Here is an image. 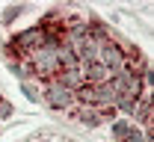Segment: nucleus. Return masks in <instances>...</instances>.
I'll list each match as a JSON object with an SVG mask.
<instances>
[{
	"instance_id": "nucleus-5",
	"label": "nucleus",
	"mask_w": 154,
	"mask_h": 142,
	"mask_svg": "<svg viewBox=\"0 0 154 142\" xmlns=\"http://www.w3.org/2000/svg\"><path fill=\"white\" fill-rule=\"evenodd\" d=\"M54 80L59 86H65V89H71V92H80L83 86H86V77H83V65L80 68H62Z\"/></svg>"
},
{
	"instance_id": "nucleus-6",
	"label": "nucleus",
	"mask_w": 154,
	"mask_h": 142,
	"mask_svg": "<svg viewBox=\"0 0 154 142\" xmlns=\"http://www.w3.org/2000/svg\"><path fill=\"white\" fill-rule=\"evenodd\" d=\"M74 119H80V122H86V124H98L104 119V110H101V107H92V104H80L77 113H74Z\"/></svg>"
},
{
	"instance_id": "nucleus-1",
	"label": "nucleus",
	"mask_w": 154,
	"mask_h": 142,
	"mask_svg": "<svg viewBox=\"0 0 154 142\" xmlns=\"http://www.w3.org/2000/svg\"><path fill=\"white\" fill-rule=\"evenodd\" d=\"M30 65H33V74L36 77H45V80H54L59 74V59H57V47H38L36 53L27 56Z\"/></svg>"
},
{
	"instance_id": "nucleus-12",
	"label": "nucleus",
	"mask_w": 154,
	"mask_h": 142,
	"mask_svg": "<svg viewBox=\"0 0 154 142\" xmlns=\"http://www.w3.org/2000/svg\"><path fill=\"white\" fill-rule=\"evenodd\" d=\"M131 139H134V142H148L142 133H139V130H131Z\"/></svg>"
},
{
	"instance_id": "nucleus-8",
	"label": "nucleus",
	"mask_w": 154,
	"mask_h": 142,
	"mask_svg": "<svg viewBox=\"0 0 154 142\" xmlns=\"http://www.w3.org/2000/svg\"><path fill=\"white\" fill-rule=\"evenodd\" d=\"M113 107H116V110H122V113H128V116H131V113H134V107H136V98H131V95H119Z\"/></svg>"
},
{
	"instance_id": "nucleus-9",
	"label": "nucleus",
	"mask_w": 154,
	"mask_h": 142,
	"mask_svg": "<svg viewBox=\"0 0 154 142\" xmlns=\"http://www.w3.org/2000/svg\"><path fill=\"white\" fill-rule=\"evenodd\" d=\"M131 130H134V127H128V122H116L113 124V133L119 139H131Z\"/></svg>"
},
{
	"instance_id": "nucleus-2",
	"label": "nucleus",
	"mask_w": 154,
	"mask_h": 142,
	"mask_svg": "<svg viewBox=\"0 0 154 142\" xmlns=\"http://www.w3.org/2000/svg\"><path fill=\"white\" fill-rule=\"evenodd\" d=\"M38 47H45V33L38 27H30V30H24V33H18L12 39V56H18V53L30 56V53H36Z\"/></svg>"
},
{
	"instance_id": "nucleus-11",
	"label": "nucleus",
	"mask_w": 154,
	"mask_h": 142,
	"mask_svg": "<svg viewBox=\"0 0 154 142\" xmlns=\"http://www.w3.org/2000/svg\"><path fill=\"white\" fill-rule=\"evenodd\" d=\"M18 15H21V9H18V6H15V9H6V15H3V21L9 24V21H15V18H18Z\"/></svg>"
},
{
	"instance_id": "nucleus-4",
	"label": "nucleus",
	"mask_w": 154,
	"mask_h": 142,
	"mask_svg": "<svg viewBox=\"0 0 154 142\" xmlns=\"http://www.w3.org/2000/svg\"><path fill=\"white\" fill-rule=\"evenodd\" d=\"M45 95H48V104H51V107H57V110H65V107L77 104V92L65 89V86H59L57 80H48V89H45Z\"/></svg>"
},
{
	"instance_id": "nucleus-3",
	"label": "nucleus",
	"mask_w": 154,
	"mask_h": 142,
	"mask_svg": "<svg viewBox=\"0 0 154 142\" xmlns=\"http://www.w3.org/2000/svg\"><path fill=\"white\" fill-rule=\"evenodd\" d=\"M98 62L110 71H119L128 65V56H125V44H113V41H104L98 47Z\"/></svg>"
},
{
	"instance_id": "nucleus-7",
	"label": "nucleus",
	"mask_w": 154,
	"mask_h": 142,
	"mask_svg": "<svg viewBox=\"0 0 154 142\" xmlns=\"http://www.w3.org/2000/svg\"><path fill=\"white\" fill-rule=\"evenodd\" d=\"M57 59H59V71H62V68H80L77 53L68 47V44H59V47H57Z\"/></svg>"
},
{
	"instance_id": "nucleus-10",
	"label": "nucleus",
	"mask_w": 154,
	"mask_h": 142,
	"mask_svg": "<svg viewBox=\"0 0 154 142\" xmlns=\"http://www.w3.org/2000/svg\"><path fill=\"white\" fill-rule=\"evenodd\" d=\"M0 116L6 119V116H12V104L6 101V98H0Z\"/></svg>"
}]
</instances>
